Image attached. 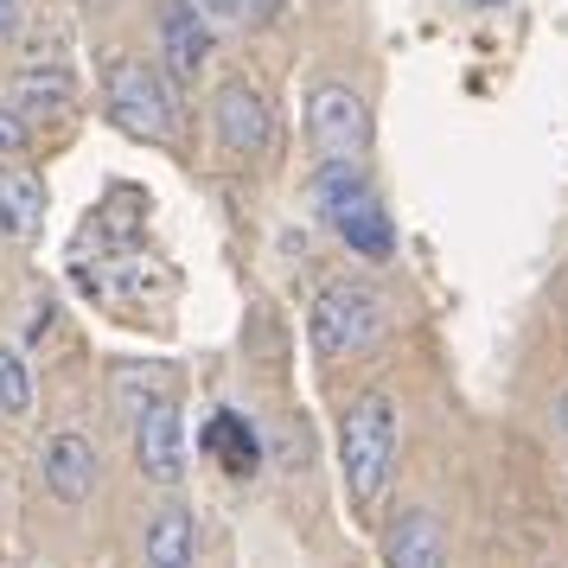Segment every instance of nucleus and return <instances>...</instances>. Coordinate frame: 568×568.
Listing matches in <instances>:
<instances>
[{"label":"nucleus","mask_w":568,"mask_h":568,"mask_svg":"<svg viewBox=\"0 0 568 568\" xmlns=\"http://www.w3.org/2000/svg\"><path fill=\"white\" fill-rule=\"evenodd\" d=\"M205 454L231 479H256V466H262V447H256V428L243 422L236 409H217L211 415V428H205Z\"/></svg>","instance_id":"nucleus-13"},{"label":"nucleus","mask_w":568,"mask_h":568,"mask_svg":"<svg viewBox=\"0 0 568 568\" xmlns=\"http://www.w3.org/2000/svg\"><path fill=\"white\" fill-rule=\"evenodd\" d=\"M134 460L154 486H180L185 479V409L166 384H154L134 409Z\"/></svg>","instance_id":"nucleus-5"},{"label":"nucleus","mask_w":568,"mask_h":568,"mask_svg":"<svg viewBox=\"0 0 568 568\" xmlns=\"http://www.w3.org/2000/svg\"><path fill=\"white\" fill-rule=\"evenodd\" d=\"M556 422H562V428H568V389H562V403H556Z\"/></svg>","instance_id":"nucleus-20"},{"label":"nucleus","mask_w":568,"mask_h":568,"mask_svg":"<svg viewBox=\"0 0 568 568\" xmlns=\"http://www.w3.org/2000/svg\"><path fill=\"white\" fill-rule=\"evenodd\" d=\"M97 473H103V460H97V440L90 435L58 428V435L45 440V491H52L58 505H83V498L97 491Z\"/></svg>","instance_id":"nucleus-9"},{"label":"nucleus","mask_w":568,"mask_h":568,"mask_svg":"<svg viewBox=\"0 0 568 568\" xmlns=\"http://www.w3.org/2000/svg\"><path fill=\"white\" fill-rule=\"evenodd\" d=\"M160 58L166 78L192 83L211 58V20L199 13V0H160Z\"/></svg>","instance_id":"nucleus-8"},{"label":"nucleus","mask_w":568,"mask_h":568,"mask_svg":"<svg viewBox=\"0 0 568 568\" xmlns=\"http://www.w3.org/2000/svg\"><path fill=\"white\" fill-rule=\"evenodd\" d=\"M384 568H447V542H440L435 511H403L384 537Z\"/></svg>","instance_id":"nucleus-11"},{"label":"nucleus","mask_w":568,"mask_h":568,"mask_svg":"<svg viewBox=\"0 0 568 568\" xmlns=\"http://www.w3.org/2000/svg\"><path fill=\"white\" fill-rule=\"evenodd\" d=\"M231 20H243V27H275L282 20V0H231Z\"/></svg>","instance_id":"nucleus-17"},{"label":"nucleus","mask_w":568,"mask_h":568,"mask_svg":"<svg viewBox=\"0 0 568 568\" xmlns=\"http://www.w3.org/2000/svg\"><path fill=\"white\" fill-rule=\"evenodd\" d=\"M199 13L205 20H231V0H199Z\"/></svg>","instance_id":"nucleus-19"},{"label":"nucleus","mask_w":568,"mask_h":568,"mask_svg":"<svg viewBox=\"0 0 568 568\" xmlns=\"http://www.w3.org/2000/svg\"><path fill=\"white\" fill-rule=\"evenodd\" d=\"M307 122H313V148L326 166H358L364 148H371V109H364L358 90L345 83H320L307 103Z\"/></svg>","instance_id":"nucleus-6"},{"label":"nucleus","mask_w":568,"mask_h":568,"mask_svg":"<svg viewBox=\"0 0 568 568\" xmlns=\"http://www.w3.org/2000/svg\"><path fill=\"white\" fill-rule=\"evenodd\" d=\"M13 109H20L27 122H58V115L78 109V83H71V71H58V64L20 71V78H13Z\"/></svg>","instance_id":"nucleus-12"},{"label":"nucleus","mask_w":568,"mask_h":568,"mask_svg":"<svg viewBox=\"0 0 568 568\" xmlns=\"http://www.w3.org/2000/svg\"><path fill=\"white\" fill-rule=\"evenodd\" d=\"M45 217V185L32 173H0V243H20Z\"/></svg>","instance_id":"nucleus-14"},{"label":"nucleus","mask_w":568,"mask_h":568,"mask_svg":"<svg viewBox=\"0 0 568 568\" xmlns=\"http://www.w3.org/2000/svg\"><path fill=\"white\" fill-rule=\"evenodd\" d=\"M103 103L109 122L134 141H173L180 134V103H173V83L166 71L141 64V58H115L103 78Z\"/></svg>","instance_id":"nucleus-4"},{"label":"nucleus","mask_w":568,"mask_h":568,"mask_svg":"<svg viewBox=\"0 0 568 568\" xmlns=\"http://www.w3.org/2000/svg\"><path fill=\"white\" fill-rule=\"evenodd\" d=\"M211 129H217V148H224V154L256 160L262 148H268V129H275L268 97H262L250 78L217 83V97H211Z\"/></svg>","instance_id":"nucleus-7"},{"label":"nucleus","mask_w":568,"mask_h":568,"mask_svg":"<svg viewBox=\"0 0 568 568\" xmlns=\"http://www.w3.org/2000/svg\"><path fill=\"white\" fill-rule=\"evenodd\" d=\"M396 435H403V422H396V403H389L384 389H364L358 403L345 409V428H338V466H345V486L358 505H377L389 486V473H396Z\"/></svg>","instance_id":"nucleus-1"},{"label":"nucleus","mask_w":568,"mask_h":568,"mask_svg":"<svg viewBox=\"0 0 568 568\" xmlns=\"http://www.w3.org/2000/svg\"><path fill=\"white\" fill-rule=\"evenodd\" d=\"M0 409L7 415H27L32 409V371L13 345H0Z\"/></svg>","instance_id":"nucleus-15"},{"label":"nucleus","mask_w":568,"mask_h":568,"mask_svg":"<svg viewBox=\"0 0 568 568\" xmlns=\"http://www.w3.org/2000/svg\"><path fill=\"white\" fill-rule=\"evenodd\" d=\"M20 27V0H0V39Z\"/></svg>","instance_id":"nucleus-18"},{"label":"nucleus","mask_w":568,"mask_h":568,"mask_svg":"<svg viewBox=\"0 0 568 568\" xmlns=\"http://www.w3.org/2000/svg\"><path fill=\"white\" fill-rule=\"evenodd\" d=\"M384 326H389V313H384V301H377V287H364V282L320 287V301H313V313H307V338L326 364L371 352V345L384 338Z\"/></svg>","instance_id":"nucleus-3"},{"label":"nucleus","mask_w":568,"mask_h":568,"mask_svg":"<svg viewBox=\"0 0 568 568\" xmlns=\"http://www.w3.org/2000/svg\"><path fill=\"white\" fill-rule=\"evenodd\" d=\"M32 148V122L13 103H0V160H20Z\"/></svg>","instance_id":"nucleus-16"},{"label":"nucleus","mask_w":568,"mask_h":568,"mask_svg":"<svg viewBox=\"0 0 568 568\" xmlns=\"http://www.w3.org/2000/svg\"><path fill=\"white\" fill-rule=\"evenodd\" d=\"M313 199H320V217L338 231L345 250H358L364 262H389V250H396V224H389L384 199L371 192V180H364L358 166H326L320 185H313Z\"/></svg>","instance_id":"nucleus-2"},{"label":"nucleus","mask_w":568,"mask_h":568,"mask_svg":"<svg viewBox=\"0 0 568 568\" xmlns=\"http://www.w3.org/2000/svg\"><path fill=\"white\" fill-rule=\"evenodd\" d=\"M141 568H199V517H192V505L166 498L141 524Z\"/></svg>","instance_id":"nucleus-10"}]
</instances>
